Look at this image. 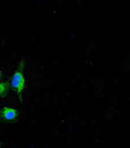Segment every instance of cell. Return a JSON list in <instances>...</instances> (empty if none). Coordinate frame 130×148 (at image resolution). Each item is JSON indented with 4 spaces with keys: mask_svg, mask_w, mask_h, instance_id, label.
<instances>
[{
    "mask_svg": "<svg viewBox=\"0 0 130 148\" xmlns=\"http://www.w3.org/2000/svg\"><path fill=\"white\" fill-rule=\"evenodd\" d=\"M1 77H2V73H1V71H0V80H1Z\"/></svg>",
    "mask_w": 130,
    "mask_h": 148,
    "instance_id": "cell-4",
    "label": "cell"
},
{
    "mask_svg": "<svg viewBox=\"0 0 130 148\" xmlns=\"http://www.w3.org/2000/svg\"><path fill=\"white\" fill-rule=\"evenodd\" d=\"M10 85L7 82H0V98H5L9 91Z\"/></svg>",
    "mask_w": 130,
    "mask_h": 148,
    "instance_id": "cell-3",
    "label": "cell"
},
{
    "mask_svg": "<svg viewBox=\"0 0 130 148\" xmlns=\"http://www.w3.org/2000/svg\"><path fill=\"white\" fill-rule=\"evenodd\" d=\"M19 111L14 108H8L5 107L2 109H0V121L3 122H15L18 119Z\"/></svg>",
    "mask_w": 130,
    "mask_h": 148,
    "instance_id": "cell-2",
    "label": "cell"
},
{
    "mask_svg": "<svg viewBox=\"0 0 130 148\" xmlns=\"http://www.w3.org/2000/svg\"><path fill=\"white\" fill-rule=\"evenodd\" d=\"M10 86L17 94V97L21 99V93L25 89V77H24V61L20 62L17 71L14 73L11 81H10Z\"/></svg>",
    "mask_w": 130,
    "mask_h": 148,
    "instance_id": "cell-1",
    "label": "cell"
},
{
    "mask_svg": "<svg viewBox=\"0 0 130 148\" xmlns=\"http://www.w3.org/2000/svg\"><path fill=\"white\" fill-rule=\"evenodd\" d=\"M0 147H1V146H0Z\"/></svg>",
    "mask_w": 130,
    "mask_h": 148,
    "instance_id": "cell-5",
    "label": "cell"
}]
</instances>
